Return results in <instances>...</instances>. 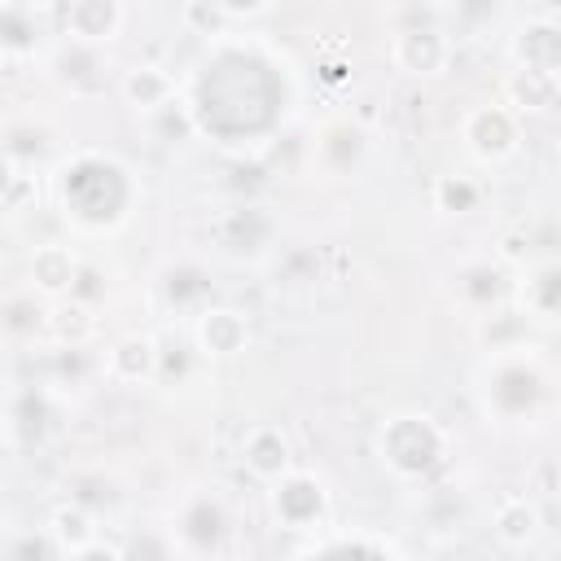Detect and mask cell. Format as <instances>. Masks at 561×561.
<instances>
[{"instance_id":"6da1fadb","label":"cell","mask_w":561,"mask_h":561,"mask_svg":"<svg viewBox=\"0 0 561 561\" xmlns=\"http://www.w3.org/2000/svg\"><path fill=\"white\" fill-rule=\"evenodd\" d=\"M478 399H482V412L500 425H535L557 408V377L543 364V355L526 342L482 359Z\"/></svg>"},{"instance_id":"7a4b0ae2","label":"cell","mask_w":561,"mask_h":561,"mask_svg":"<svg viewBox=\"0 0 561 561\" xmlns=\"http://www.w3.org/2000/svg\"><path fill=\"white\" fill-rule=\"evenodd\" d=\"M377 456L399 482H421L447 460V430L430 412H394L377 430Z\"/></svg>"},{"instance_id":"3957f363","label":"cell","mask_w":561,"mask_h":561,"mask_svg":"<svg viewBox=\"0 0 561 561\" xmlns=\"http://www.w3.org/2000/svg\"><path fill=\"white\" fill-rule=\"evenodd\" d=\"M171 539H175L180 557H188V561H219L232 539L228 500L215 486L184 491V500L175 504V517H171Z\"/></svg>"},{"instance_id":"277c9868","label":"cell","mask_w":561,"mask_h":561,"mask_svg":"<svg viewBox=\"0 0 561 561\" xmlns=\"http://www.w3.org/2000/svg\"><path fill=\"white\" fill-rule=\"evenodd\" d=\"M403 26L390 35V61L394 70L412 79H434L451 66V35L434 22V9H403Z\"/></svg>"},{"instance_id":"5b68a950","label":"cell","mask_w":561,"mask_h":561,"mask_svg":"<svg viewBox=\"0 0 561 561\" xmlns=\"http://www.w3.org/2000/svg\"><path fill=\"white\" fill-rule=\"evenodd\" d=\"M460 145L473 162L500 167L522 145V114H513L504 101H482L460 118Z\"/></svg>"},{"instance_id":"8992f818","label":"cell","mask_w":561,"mask_h":561,"mask_svg":"<svg viewBox=\"0 0 561 561\" xmlns=\"http://www.w3.org/2000/svg\"><path fill=\"white\" fill-rule=\"evenodd\" d=\"M48 79L61 92H70L75 101H92V96H101L114 83V57H110V48L61 39L48 53Z\"/></svg>"},{"instance_id":"52a82bcc","label":"cell","mask_w":561,"mask_h":561,"mask_svg":"<svg viewBox=\"0 0 561 561\" xmlns=\"http://www.w3.org/2000/svg\"><path fill=\"white\" fill-rule=\"evenodd\" d=\"M267 500H272V517L285 530H320L329 522V513H333L329 486L307 469H294L280 482H272Z\"/></svg>"},{"instance_id":"ba28073f","label":"cell","mask_w":561,"mask_h":561,"mask_svg":"<svg viewBox=\"0 0 561 561\" xmlns=\"http://www.w3.org/2000/svg\"><path fill=\"white\" fill-rule=\"evenodd\" d=\"M508 61L513 70L543 75L561 83V18L557 13H530L508 35Z\"/></svg>"},{"instance_id":"9c48e42d","label":"cell","mask_w":561,"mask_h":561,"mask_svg":"<svg viewBox=\"0 0 561 561\" xmlns=\"http://www.w3.org/2000/svg\"><path fill=\"white\" fill-rule=\"evenodd\" d=\"M451 289L460 298L465 311L473 316H486L495 307H508L517 302V280H513V267L500 263V259H465L451 276Z\"/></svg>"},{"instance_id":"30bf717a","label":"cell","mask_w":561,"mask_h":561,"mask_svg":"<svg viewBox=\"0 0 561 561\" xmlns=\"http://www.w3.org/2000/svg\"><path fill=\"white\" fill-rule=\"evenodd\" d=\"M311 158L324 175H355L368 158V131L359 118L351 114H333L316 127V140H311Z\"/></svg>"},{"instance_id":"8fae6325","label":"cell","mask_w":561,"mask_h":561,"mask_svg":"<svg viewBox=\"0 0 561 561\" xmlns=\"http://www.w3.org/2000/svg\"><path fill=\"white\" fill-rule=\"evenodd\" d=\"M127 26V4L123 0H70L61 4V31L66 39L110 48Z\"/></svg>"},{"instance_id":"7c38bea8","label":"cell","mask_w":561,"mask_h":561,"mask_svg":"<svg viewBox=\"0 0 561 561\" xmlns=\"http://www.w3.org/2000/svg\"><path fill=\"white\" fill-rule=\"evenodd\" d=\"M276 237V219L267 206H232L215 224V241L228 259H259Z\"/></svg>"},{"instance_id":"4fadbf2b","label":"cell","mask_w":561,"mask_h":561,"mask_svg":"<svg viewBox=\"0 0 561 561\" xmlns=\"http://www.w3.org/2000/svg\"><path fill=\"white\" fill-rule=\"evenodd\" d=\"M245 342H250V320H245V311H237L228 302H210L193 320V346L206 359H232L245 351Z\"/></svg>"},{"instance_id":"5bb4252c","label":"cell","mask_w":561,"mask_h":561,"mask_svg":"<svg viewBox=\"0 0 561 561\" xmlns=\"http://www.w3.org/2000/svg\"><path fill=\"white\" fill-rule=\"evenodd\" d=\"M241 465L250 469V478H259L267 486L280 482L285 473H294V443H289V434L280 425H272V421L250 425L245 438H241Z\"/></svg>"},{"instance_id":"9a60e30c","label":"cell","mask_w":561,"mask_h":561,"mask_svg":"<svg viewBox=\"0 0 561 561\" xmlns=\"http://www.w3.org/2000/svg\"><path fill=\"white\" fill-rule=\"evenodd\" d=\"M79 267H83V259L70 245L44 241V245H35V254L26 263V289H35L48 302H61V298H70V289L79 280Z\"/></svg>"},{"instance_id":"2e32d148","label":"cell","mask_w":561,"mask_h":561,"mask_svg":"<svg viewBox=\"0 0 561 561\" xmlns=\"http://www.w3.org/2000/svg\"><path fill=\"white\" fill-rule=\"evenodd\" d=\"M158 368H162V342L153 333H123L105 351V373L123 386L158 381Z\"/></svg>"},{"instance_id":"e0dca14e","label":"cell","mask_w":561,"mask_h":561,"mask_svg":"<svg viewBox=\"0 0 561 561\" xmlns=\"http://www.w3.org/2000/svg\"><path fill=\"white\" fill-rule=\"evenodd\" d=\"M158 289L167 298L171 311L180 316H202L210 302H215V285H210V272L197 263V259H180V263H167L162 276H158Z\"/></svg>"},{"instance_id":"ac0fdd59","label":"cell","mask_w":561,"mask_h":561,"mask_svg":"<svg viewBox=\"0 0 561 561\" xmlns=\"http://www.w3.org/2000/svg\"><path fill=\"white\" fill-rule=\"evenodd\" d=\"M118 96H123L140 118H149V114H158L162 105H171L180 92H175V75H171L167 66H158V61H136V66H127V70L118 75Z\"/></svg>"},{"instance_id":"d6986e66","label":"cell","mask_w":561,"mask_h":561,"mask_svg":"<svg viewBox=\"0 0 561 561\" xmlns=\"http://www.w3.org/2000/svg\"><path fill=\"white\" fill-rule=\"evenodd\" d=\"M517 307L530 320H561V259H543L517 280Z\"/></svg>"},{"instance_id":"ffe728a7","label":"cell","mask_w":561,"mask_h":561,"mask_svg":"<svg viewBox=\"0 0 561 561\" xmlns=\"http://www.w3.org/2000/svg\"><path fill=\"white\" fill-rule=\"evenodd\" d=\"M491 530H495V539H500L504 548H530V543L539 539V530H543V517H539L535 500H526V495H504V500L495 504V513H491Z\"/></svg>"},{"instance_id":"44dd1931","label":"cell","mask_w":561,"mask_h":561,"mask_svg":"<svg viewBox=\"0 0 561 561\" xmlns=\"http://www.w3.org/2000/svg\"><path fill=\"white\" fill-rule=\"evenodd\" d=\"M48 320H53V302L39 298L35 289H13L4 298V333L9 342H35L48 333Z\"/></svg>"},{"instance_id":"7402d4cb","label":"cell","mask_w":561,"mask_h":561,"mask_svg":"<svg viewBox=\"0 0 561 561\" xmlns=\"http://www.w3.org/2000/svg\"><path fill=\"white\" fill-rule=\"evenodd\" d=\"M66 491H70V500L75 504H83V508H92L96 517L105 513H118L123 508V500H127V491H123V482L110 473V469H75L70 478H66Z\"/></svg>"},{"instance_id":"603a6c76","label":"cell","mask_w":561,"mask_h":561,"mask_svg":"<svg viewBox=\"0 0 561 561\" xmlns=\"http://www.w3.org/2000/svg\"><path fill=\"white\" fill-rule=\"evenodd\" d=\"M430 202H434V210L460 219V215L482 210V202H486V184H482L478 175H469V171H443V175L434 180V188H430Z\"/></svg>"},{"instance_id":"cb8c5ba5","label":"cell","mask_w":561,"mask_h":561,"mask_svg":"<svg viewBox=\"0 0 561 561\" xmlns=\"http://www.w3.org/2000/svg\"><path fill=\"white\" fill-rule=\"evenodd\" d=\"M48 337H53L61 351H83V346L96 337V307H88V302H75V298H61V302H53Z\"/></svg>"},{"instance_id":"d4e9b609","label":"cell","mask_w":561,"mask_h":561,"mask_svg":"<svg viewBox=\"0 0 561 561\" xmlns=\"http://www.w3.org/2000/svg\"><path fill=\"white\" fill-rule=\"evenodd\" d=\"M101 517L92 513V508H83V504H75V500H66V504H57L53 508V517H48V535H53V543L70 557V552H79V548H88V543H96L101 535V526H96Z\"/></svg>"},{"instance_id":"484cf974","label":"cell","mask_w":561,"mask_h":561,"mask_svg":"<svg viewBox=\"0 0 561 561\" xmlns=\"http://www.w3.org/2000/svg\"><path fill=\"white\" fill-rule=\"evenodd\" d=\"M561 96V83L543 79V75H530V70H508L504 75V105L513 114H543L552 110Z\"/></svg>"},{"instance_id":"4316f807","label":"cell","mask_w":561,"mask_h":561,"mask_svg":"<svg viewBox=\"0 0 561 561\" xmlns=\"http://www.w3.org/2000/svg\"><path fill=\"white\" fill-rule=\"evenodd\" d=\"M526 329H530V316L508 302V307H495L486 316H478V342L486 355L495 351H513V346H526Z\"/></svg>"},{"instance_id":"83f0119b","label":"cell","mask_w":561,"mask_h":561,"mask_svg":"<svg viewBox=\"0 0 561 561\" xmlns=\"http://www.w3.org/2000/svg\"><path fill=\"white\" fill-rule=\"evenodd\" d=\"M35 39H39V18H35V9H31V4H18V0L0 4V53H4L9 61H18V57L35 53Z\"/></svg>"},{"instance_id":"f1b7e54d","label":"cell","mask_w":561,"mask_h":561,"mask_svg":"<svg viewBox=\"0 0 561 561\" xmlns=\"http://www.w3.org/2000/svg\"><path fill=\"white\" fill-rule=\"evenodd\" d=\"M145 127H149L153 140H162V145H180V140H188V136L197 131V114H193V105H188L184 96H175L171 105H162L158 114H149Z\"/></svg>"},{"instance_id":"f546056e","label":"cell","mask_w":561,"mask_h":561,"mask_svg":"<svg viewBox=\"0 0 561 561\" xmlns=\"http://www.w3.org/2000/svg\"><path fill=\"white\" fill-rule=\"evenodd\" d=\"M175 539L171 530H158V526H145L140 535H131V543L123 548V561H175Z\"/></svg>"},{"instance_id":"4dcf8cb0","label":"cell","mask_w":561,"mask_h":561,"mask_svg":"<svg viewBox=\"0 0 561 561\" xmlns=\"http://www.w3.org/2000/svg\"><path fill=\"white\" fill-rule=\"evenodd\" d=\"M26 206H35V175H31V167L9 162V175H4V210L18 215Z\"/></svg>"},{"instance_id":"1f68e13d","label":"cell","mask_w":561,"mask_h":561,"mask_svg":"<svg viewBox=\"0 0 561 561\" xmlns=\"http://www.w3.org/2000/svg\"><path fill=\"white\" fill-rule=\"evenodd\" d=\"M180 22L193 26L197 35H224L228 31V18H224L219 4H184L180 9Z\"/></svg>"},{"instance_id":"d6a6232c","label":"cell","mask_w":561,"mask_h":561,"mask_svg":"<svg viewBox=\"0 0 561 561\" xmlns=\"http://www.w3.org/2000/svg\"><path fill=\"white\" fill-rule=\"evenodd\" d=\"M105 294H110V280H105V272H101L96 263H83V267H79V280H75V289H70V298H75V302H88V307H96Z\"/></svg>"},{"instance_id":"836d02e7","label":"cell","mask_w":561,"mask_h":561,"mask_svg":"<svg viewBox=\"0 0 561 561\" xmlns=\"http://www.w3.org/2000/svg\"><path fill=\"white\" fill-rule=\"evenodd\" d=\"M66 561H123V548H114V543H105V539H96V543H88V548H79V552H70Z\"/></svg>"},{"instance_id":"e575fe53","label":"cell","mask_w":561,"mask_h":561,"mask_svg":"<svg viewBox=\"0 0 561 561\" xmlns=\"http://www.w3.org/2000/svg\"><path fill=\"white\" fill-rule=\"evenodd\" d=\"M219 9H224L228 22H250V18H267L272 13V4H232V0H219Z\"/></svg>"},{"instance_id":"d590c367","label":"cell","mask_w":561,"mask_h":561,"mask_svg":"<svg viewBox=\"0 0 561 561\" xmlns=\"http://www.w3.org/2000/svg\"><path fill=\"white\" fill-rule=\"evenodd\" d=\"M557 180H561V153H557Z\"/></svg>"}]
</instances>
